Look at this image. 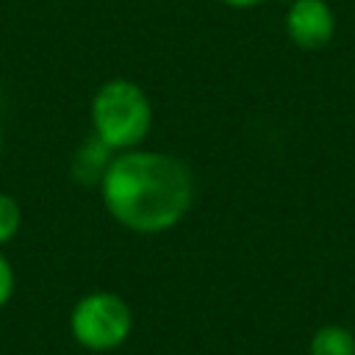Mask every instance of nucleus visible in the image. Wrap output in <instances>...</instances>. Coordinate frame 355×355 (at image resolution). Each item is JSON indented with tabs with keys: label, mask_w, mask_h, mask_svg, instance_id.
<instances>
[{
	"label": "nucleus",
	"mask_w": 355,
	"mask_h": 355,
	"mask_svg": "<svg viewBox=\"0 0 355 355\" xmlns=\"http://www.w3.org/2000/svg\"><path fill=\"white\" fill-rule=\"evenodd\" d=\"M19 227H22V208H19V202L11 194L0 191V247L8 244L19 233Z\"/></svg>",
	"instance_id": "7"
},
{
	"label": "nucleus",
	"mask_w": 355,
	"mask_h": 355,
	"mask_svg": "<svg viewBox=\"0 0 355 355\" xmlns=\"http://www.w3.org/2000/svg\"><path fill=\"white\" fill-rule=\"evenodd\" d=\"M92 133L114 153L139 147L153 128V103L144 89L128 78L100 83L89 105Z\"/></svg>",
	"instance_id": "2"
},
{
	"label": "nucleus",
	"mask_w": 355,
	"mask_h": 355,
	"mask_svg": "<svg viewBox=\"0 0 355 355\" xmlns=\"http://www.w3.org/2000/svg\"><path fill=\"white\" fill-rule=\"evenodd\" d=\"M308 355H355V333L341 324H322L311 336Z\"/></svg>",
	"instance_id": "6"
},
{
	"label": "nucleus",
	"mask_w": 355,
	"mask_h": 355,
	"mask_svg": "<svg viewBox=\"0 0 355 355\" xmlns=\"http://www.w3.org/2000/svg\"><path fill=\"white\" fill-rule=\"evenodd\" d=\"M111 158H114V150H108V147L92 133V136H86V139L78 144V150L72 153L69 175H72V180H75L78 186H83V189L100 186V180H103V175H105Z\"/></svg>",
	"instance_id": "5"
},
{
	"label": "nucleus",
	"mask_w": 355,
	"mask_h": 355,
	"mask_svg": "<svg viewBox=\"0 0 355 355\" xmlns=\"http://www.w3.org/2000/svg\"><path fill=\"white\" fill-rule=\"evenodd\" d=\"M286 33L302 50H322L336 33V14L327 0H294L286 11Z\"/></svg>",
	"instance_id": "4"
},
{
	"label": "nucleus",
	"mask_w": 355,
	"mask_h": 355,
	"mask_svg": "<svg viewBox=\"0 0 355 355\" xmlns=\"http://www.w3.org/2000/svg\"><path fill=\"white\" fill-rule=\"evenodd\" d=\"M97 189L108 216L133 233H166L183 222L194 202L189 164L139 147L114 153Z\"/></svg>",
	"instance_id": "1"
},
{
	"label": "nucleus",
	"mask_w": 355,
	"mask_h": 355,
	"mask_svg": "<svg viewBox=\"0 0 355 355\" xmlns=\"http://www.w3.org/2000/svg\"><path fill=\"white\" fill-rule=\"evenodd\" d=\"M69 333L89 352L119 349L133 333V311L114 291H89L69 311Z\"/></svg>",
	"instance_id": "3"
},
{
	"label": "nucleus",
	"mask_w": 355,
	"mask_h": 355,
	"mask_svg": "<svg viewBox=\"0 0 355 355\" xmlns=\"http://www.w3.org/2000/svg\"><path fill=\"white\" fill-rule=\"evenodd\" d=\"M0 150H3V133H0Z\"/></svg>",
	"instance_id": "10"
},
{
	"label": "nucleus",
	"mask_w": 355,
	"mask_h": 355,
	"mask_svg": "<svg viewBox=\"0 0 355 355\" xmlns=\"http://www.w3.org/2000/svg\"><path fill=\"white\" fill-rule=\"evenodd\" d=\"M11 294H14V266H11L8 258L0 252V308L8 305Z\"/></svg>",
	"instance_id": "8"
},
{
	"label": "nucleus",
	"mask_w": 355,
	"mask_h": 355,
	"mask_svg": "<svg viewBox=\"0 0 355 355\" xmlns=\"http://www.w3.org/2000/svg\"><path fill=\"white\" fill-rule=\"evenodd\" d=\"M225 6H230V8H255V6H261L263 0H222Z\"/></svg>",
	"instance_id": "9"
}]
</instances>
